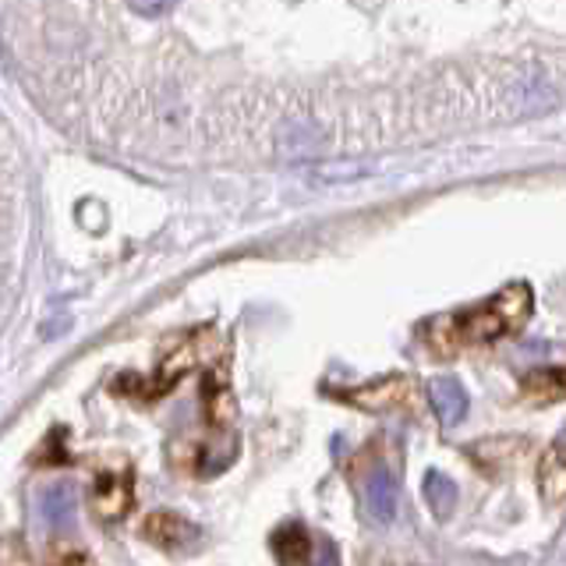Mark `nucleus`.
Returning a JSON list of instances; mask_svg holds the SVG:
<instances>
[{
	"mask_svg": "<svg viewBox=\"0 0 566 566\" xmlns=\"http://www.w3.org/2000/svg\"><path fill=\"white\" fill-rule=\"evenodd\" d=\"M397 510H400V485L394 471L386 464H376L365 478V513L371 524L389 527L397 521Z\"/></svg>",
	"mask_w": 566,
	"mask_h": 566,
	"instance_id": "f257e3e1",
	"label": "nucleus"
},
{
	"mask_svg": "<svg viewBox=\"0 0 566 566\" xmlns=\"http://www.w3.org/2000/svg\"><path fill=\"white\" fill-rule=\"evenodd\" d=\"M132 474L128 471H103L93 485V510L103 521H120L132 510Z\"/></svg>",
	"mask_w": 566,
	"mask_h": 566,
	"instance_id": "f03ea898",
	"label": "nucleus"
},
{
	"mask_svg": "<svg viewBox=\"0 0 566 566\" xmlns=\"http://www.w3.org/2000/svg\"><path fill=\"white\" fill-rule=\"evenodd\" d=\"M429 400H432V411L439 415V421L447 424V429H453V424L468 418V389L453 376H436L429 382Z\"/></svg>",
	"mask_w": 566,
	"mask_h": 566,
	"instance_id": "7ed1b4c3",
	"label": "nucleus"
},
{
	"mask_svg": "<svg viewBox=\"0 0 566 566\" xmlns=\"http://www.w3.org/2000/svg\"><path fill=\"white\" fill-rule=\"evenodd\" d=\"M538 485H542V500L545 503H559L566 495V432L553 439L542 468H538Z\"/></svg>",
	"mask_w": 566,
	"mask_h": 566,
	"instance_id": "20e7f679",
	"label": "nucleus"
},
{
	"mask_svg": "<svg viewBox=\"0 0 566 566\" xmlns=\"http://www.w3.org/2000/svg\"><path fill=\"white\" fill-rule=\"evenodd\" d=\"M142 531H146V538L159 548H177L199 538V527L188 524L185 517H177V513H153Z\"/></svg>",
	"mask_w": 566,
	"mask_h": 566,
	"instance_id": "39448f33",
	"label": "nucleus"
},
{
	"mask_svg": "<svg viewBox=\"0 0 566 566\" xmlns=\"http://www.w3.org/2000/svg\"><path fill=\"white\" fill-rule=\"evenodd\" d=\"M411 394V382L400 379V376H386L379 382H368L361 389H354L350 400L358 407H368V411H376V407H397L403 403V397Z\"/></svg>",
	"mask_w": 566,
	"mask_h": 566,
	"instance_id": "423d86ee",
	"label": "nucleus"
},
{
	"mask_svg": "<svg viewBox=\"0 0 566 566\" xmlns=\"http://www.w3.org/2000/svg\"><path fill=\"white\" fill-rule=\"evenodd\" d=\"M503 333H506V323L492 305L474 308L457 323V336H460V340H468V344H489V340H495V336H503Z\"/></svg>",
	"mask_w": 566,
	"mask_h": 566,
	"instance_id": "0eeeda50",
	"label": "nucleus"
},
{
	"mask_svg": "<svg viewBox=\"0 0 566 566\" xmlns=\"http://www.w3.org/2000/svg\"><path fill=\"white\" fill-rule=\"evenodd\" d=\"M75 506H78V500H75V489L71 485H50L40 495V517L50 527H67L75 521Z\"/></svg>",
	"mask_w": 566,
	"mask_h": 566,
	"instance_id": "6e6552de",
	"label": "nucleus"
},
{
	"mask_svg": "<svg viewBox=\"0 0 566 566\" xmlns=\"http://www.w3.org/2000/svg\"><path fill=\"white\" fill-rule=\"evenodd\" d=\"M492 308L500 312V318L506 323V329L513 326H524L531 318V308H535V301H531V291L524 287V283H513V287L500 291L492 301Z\"/></svg>",
	"mask_w": 566,
	"mask_h": 566,
	"instance_id": "1a4fd4ad",
	"label": "nucleus"
},
{
	"mask_svg": "<svg viewBox=\"0 0 566 566\" xmlns=\"http://www.w3.org/2000/svg\"><path fill=\"white\" fill-rule=\"evenodd\" d=\"M273 548H276V556H280L283 566H305L308 556H312V542H308L305 527H301V524L280 527L273 535Z\"/></svg>",
	"mask_w": 566,
	"mask_h": 566,
	"instance_id": "9d476101",
	"label": "nucleus"
},
{
	"mask_svg": "<svg viewBox=\"0 0 566 566\" xmlns=\"http://www.w3.org/2000/svg\"><path fill=\"white\" fill-rule=\"evenodd\" d=\"M424 500H429L432 513L439 521H450L457 510V485L442 471H432L424 478Z\"/></svg>",
	"mask_w": 566,
	"mask_h": 566,
	"instance_id": "9b49d317",
	"label": "nucleus"
},
{
	"mask_svg": "<svg viewBox=\"0 0 566 566\" xmlns=\"http://www.w3.org/2000/svg\"><path fill=\"white\" fill-rule=\"evenodd\" d=\"M524 394L535 400H556L566 394V371H553V368H538L524 379Z\"/></svg>",
	"mask_w": 566,
	"mask_h": 566,
	"instance_id": "f8f14e48",
	"label": "nucleus"
},
{
	"mask_svg": "<svg viewBox=\"0 0 566 566\" xmlns=\"http://www.w3.org/2000/svg\"><path fill=\"white\" fill-rule=\"evenodd\" d=\"M206 418L212 424H220V429L234 421V397H230L227 386H209L206 389Z\"/></svg>",
	"mask_w": 566,
	"mask_h": 566,
	"instance_id": "ddd939ff",
	"label": "nucleus"
},
{
	"mask_svg": "<svg viewBox=\"0 0 566 566\" xmlns=\"http://www.w3.org/2000/svg\"><path fill=\"white\" fill-rule=\"evenodd\" d=\"M128 4L138 11V14H146V18H159V14H167L174 8V0H128Z\"/></svg>",
	"mask_w": 566,
	"mask_h": 566,
	"instance_id": "4468645a",
	"label": "nucleus"
},
{
	"mask_svg": "<svg viewBox=\"0 0 566 566\" xmlns=\"http://www.w3.org/2000/svg\"><path fill=\"white\" fill-rule=\"evenodd\" d=\"M53 566H96V563L88 559L85 553H71V548H67V553H61L57 559H53Z\"/></svg>",
	"mask_w": 566,
	"mask_h": 566,
	"instance_id": "2eb2a0df",
	"label": "nucleus"
}]
</instances>
